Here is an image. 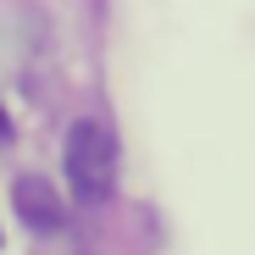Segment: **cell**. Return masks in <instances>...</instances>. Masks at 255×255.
Segmentation results:
<instances>
[{
    "label": "cell",
    "instance_id": "6da1fadb",
    "mask_svg": "<svg viewBox=\"0 0 255 255\" xmlns=\"http://www.w3.org/2000/svg\"><path fill=\"white\" fill-rule=\"evenodd\" d=\"M67 189L78 205H100L117 189V139L95 117H78L67 133Z\"/></svg>",
    "mask_w": 255,
    "mask_h": 255
},
{
    "label": "cell",
    "instance_id": "7a4b0ae2",
    "mask_svg": "<svg viewBox=\"0 0 255 255\" xmlns=\"http://www.w3.org/2000/svg\"><path fill=\"white\" fill-rule=\"evenodd\" d=\"M11 200H17V217H22L33 233L61 228V194H56L45 178H17V183H11Z\"/></svg>",
    "mask_w": 255,
    "mask_h": 255
},
{
    "label": "cell",
    "instance_id": "3957f363",
    "mask_svg": "<svg viewBox=\"0 0 255 255\" xmlns=\"http://www.w3.org/2000/svg\"><path fill=\"white\" fill-rule=\"evenodd\" d=\"M6 133H11V122H6V111H0V139H6Z\"/></svg>",
    "mask_w": 255,
    "mask_h": 255
}]
</instances>
